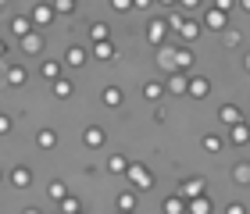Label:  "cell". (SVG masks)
Wrapping results in <instances>:
<instances>
[{"mask_svg": "<svg viewBox=\"0 0 250 214\" xmlns=\"http://www.w3.org/2000/svg\"><path fill=\"white\" fill-rule=\"evenodd\" d=\"M125 175H129L132 189H150V186H154V178H150V172H146V164H140V161H129Z\"/></svg>", "mask_w": 250, "mask_h": 214, "instance_id": "obj_1", "label": "cell"}, {"mask_svg": "<svg viewBox=\"0 0 250 214\" xmlns=\"http://www.w3.org/2000/svg\"><path fill=\"white\" fill-rule=\"evenodd\" d=\"M211 93V82L204 75H189V82H186V97H193V100H204Z\"/></svg>", "mask_w": 250, "mask_h": 214, "instance_id": "obj_2", "label": "cell"}, {"mask_svg": "<svg viewBox=\"0 0 250 214\" xmlns=\"http://www.w3.org/2000/svg\"><path fill=\"white\" fill-rule=\"evenodd\" d=\"M204 25L214 29V32H222V29H229V11H204Z\"/></svg>", "mask_w": 250, "mask_h": 214, "instance_id": "obj_3", "label": "cell"}, {"mask_svg": "<svg viewBox=\"0 0 250 214\" xmlns=\"http://www.w3.org/2000/svg\"><path fill=\"white\" fill-rule=\"evenodd\" d=\"M165 36H168V21L165 18H150V25H146V39L157 47V43H165Z\"/></svg>", "mask_w": 250, "mask_h": 214, "instance_id": "obj_4", "label": "cell"}, {"mask_svg": "<svg viewBox=\"0 0 250 214\" xmlns=\"http://www.w3.org/2000/svg\"><path fill=\"white\" fill-rule=\"evenodd\" d=\"M175 32H179V36H183L186 43H193V39L200 36V21H193L189 15H183V21H179V25H175Z\"/></svg>", "mask_w": 250, "mask_h": 214, "instance_id": "obj_5", "label": "cell"}, {"mask_svg": "<svg viewBox=\"0 0 250 214\" xmlns=\"http://www.w3.org/2000/svg\"><path fill=\"white\" fill-rule=\"evenodd\" d=\"M157 64L165 72H175V47L172 43H157Z\"/></svg>", "mask_w": 250, "mask_h": 214, "instance_id": "obj_6", "label": "cell"}, {"mask_svg": "<svg viewBox=\"0 0 250 214\" xmlns=\"http://www.w3.org/2000/svg\"><path fill=\"white\" fill-rule=\"evenodd\" d=\"M204 193V178L197 175V178H189V182H183L175 189V196H183V200H193V196H200Z\"/></svg>", "mask_w": 250, "mask_h": 214, "instance_id": "obj_7", "label": "cell"}, {"mask_svg": "<svg viewBox=\"0 0 250 214\" xmlns=\"http://www.w3.org/2000/svg\"><path fill=\"white\" fill-rule=\"evenodd\" d=\"M229 139H232L236 146H247V143H250V125H247V121H236V125H229Z\"/></svg>", "mask_w": 250, "mask_h": 214, "instance_id": "obj_8", "label": "cell"}, {"mask_svg": "<svg viewBox=\"0 0 250 214\" xmlns=\"http://www.w3.org/2000/svg\"><path fill=\"white\" fill-rule=\"evenodd\" d=\"M189 68H193V50L175 47V72H189Z\"/></svg>", "mask_w": 250, "mask_h": 214, "instance_id": "obj_9", "label": "cell"}, {"mask_svg": "<svg viewBox=\"0 0 250 214\" xmlns=\"http://www.w3.org/2000/svg\"><path fill=\"white\" fill-rule=\"evenodd\" d=\"M93 54H97V61H111L115 58V43L111 39H93Z\"/></svg>", "mask_w": 250, "mask_h": 214, "instance_id": "obj_10", "label": "cell"}, {"mask_svg": "<svg viewBox=\"0 0 250 214\" xmlns=\"http://www.w3.org/2000/svg\"><path fill=\"white\" fill-rule=\"evenodd\" d=\"M186 82H189V72H172V78H168V89H172L175 97L186 93Z\"/></svg>", "mask_w": 250, "mask_h": 214, "instance_id": "obj_11", "label": "cell"}, {"mask_svg": "<svg viewBox=\"0 0 250 214\" xmlns=\"http://www.w3.org/2000/svg\"><path fill=\"white\" fill-rule=\"evenodd\" d=\"M218 121H222V125H236V121H243V115H240V107H236V104H225L218 111Z\"/></svg>", "mask_w": 250, "mask_h": 214, "instance_id": "obj_12", "label": "cell"}, {"mask_svg": "<svg viewBox=\"0 0 250 214\" xmlns=\"http://www.w3.org/2000/svg\"><path fill=\"white\" fill-rule=\"evenodd\" d=\"M186 211H189V214H211V200H208V196L200 193V196L186 200Z\"/></svg>", "mask_w": 250, "mask_h": 214, "instance_id": "obj_13", "label": "cell"}, {"mask_svg": "<svg viewBox=\"0 0 250 214\" xmlns=\"http://www.w3.org/2000/svg\"><path fill=\"white\" fill-rule=\"evenodd\" d=\"M83 61H86V50H83V47H68V50H64V64L83 68Z\"/></svg>", "mask_w": 250, "mask_h": 214, "instance_id": "obj_14", "label": "cell"}, {"mask_svg": "<svg viewBox=\"0 0 250 214\" xmlns=\"http://www.w3.org/2000/svg\"><path fill=\"white\" fill-rule=\"evenodd\" d=\"M83 139H86V146H104V139H107V132H104V129H97V125H89Z\"/></svg>", "mask_w": 250, "mask_h": 214, "instance_id": "obj_15", "label": "cell"}, {"mask_svg": "<svg viewBox=\"0 0 250 214\" xmlns=\"http://www.w3.org/2000/svg\"><path fill=\"white\" fill-rule=\"evenodd\" d=\"M50 18H54V7H50V4H40V7H32V21H36V25H47Z\"/></svg>", "mask_w": 250, "mask_h": 214, "instance_id": "obj_16", "label": "cell"}, {"mask_svg": "<svg viewBox=\"0 0 250 214\" xmlns=\"http://www.w3.org/2000/svg\"><path fill=\"white\" fill-rule=\"evenodd\" d=\"M165 214H186V200L172 193V196L165 200Z\"/></svg>", "mask_w": 250, "mask_h": 214, "instance_id": "obj_17", "label": "cell"}, {"mask_svg": "<svg viewBox=\"0 0 250 214\" xmlns=\"http://www.w3.org/2000/svg\"><path fill=\"white\" fill-rule=\"evenodd\" d=\"M21 47H25L29 54H40L43 50V39L36 36V32H25V36H21Z\"/></svg>", "mask_w": 250, "mask_h": 214, "instance_id": "obj_18", "label": "cell"}, {"mask_svg": "<svg viewBox=\"0 0 250 214\" xmlns=\"http://www.w3.org/2000/svg\"><path fill=\"white\" fill-rule=\"evenodd\" d=\"M222 146H225V139L218 136V132H208V136H204V150H208V154H218Z\"/></svg>", "mask_w": 250, "mask_h": 214, "instance_id": "obj_19", "label": "cell"}, {"mask_svg": "<svg viewBox=\"0 0 250 214\" xmlns=\"http://www.w3.org/2000/svg\"><path fill=\"white\" fill-rule=\"evenodd\" d=\"M143 97H146V100H154V104H157V100L165 97V86H161V82H146V86H143Z\"/></svg>", "mask_w": 250, "mask_h": 214, "instance_id": "obj_20", "label": "cell"}, {"mask_svg": "<svg viewBox=\"0 0 250 214\" xmlns=\"http://www.w3.org/2000/svg\"><path fill=\"white\" fill-rule=\"evenodd\" d=\"M118 211H136V193H132V189L118 193Z\"/></svg>", "mask_w": 250, "mask_h": 214, "instance_id": "obj_21", "label": "cell"}, {"mask_svg": "<svg viewBox=\"0 0 250 214\" xmlns=\"http://www.w3.org/2000/svg\"><path fill=\"white\" fill-rule=\"evenodd\" d=\"M104 104H107V107H118V104H122V89H118V86H107V89H104Z\"/></svg>", "mask_w": 250, "mask_h": 214, "instance_id": "obj_22", "label": "cell"}, {"mask_svg": "<svg viewBox=\"0 0 250 214\" xmlns=\"http://www.w3.org/2000/svg\"><path fill=\"white\" fill-rule=\"evenodd\" d=\"M232 178H236L240 186H250V164H236V168H232Z\"/></svg>", "mask_w": 250, "mask_h": 214, "instance_id": "obj_23", "label": "cell"}, {"mask_svg": "<svg viewBox=\"0 0 250 214\" xmlns=\"http://www.w3.org/2000/svg\"><path fill=\"white\" fill-rule=\"evenodd\" d=\"M36 143L43 146V150H50V146H54V143H58V136H54V132H50V129H43V132H36Z\"/></svg>", "mask_w": 250, "mask_h": 214, "instance_id": "obj_24", "label": "cell"}, {"mask_svg": "<svg viewBox=\"0 0 250 214\" xmlns=\"http://www.w3.org/2000/svg\"><path fill=\"white\" fill-rule=\"evenodd\" d=\"M54 15H58V11H61V15H75V0H54Z\"/></svg>", "mask_w": 250, "mask_h": 214, "instance_id": "obj_25", "label": "cell"}, {"mask_svg": "<svg viewBox=\"0 0 250 214\" xmlns=\"http://www.w3.org/2000/svg\"><path fill=\"white\" fill-rule=\"evenodd\" d=\"M54 93H58V97H72V82H68V78H54Z\"/></svg>", "mask_w": 250, "mask_h": 214, "instance_id": "obj_26", "label": "cell"}, {"mask_svg": "<svg viewBox=\"0 0 250 214\" xmlns=\"http://www.w3.org/2000/svg\"><path fill=\"white\" fill-rule=\"evenodd\" d=\"M89 39H111V29L104 25V21H97V25L89 29Z\"/></svg>", "mask_w": 250, "mask_h": 214, "instance_id": "obj_27", "label": "cell"}, {"mask_svg": "<svg viewBox=\"0 0 250 214\" xmlns=\"http://www.w3.org/2000/svg\"><path fill=\"white\" fill-rule=\"evenodd\" d=\"M11 182L15 186H29V168H15V172H11Z\"/></svg>", "mask_w": 250, "mask_h": 214, "instance_id": "obj_28", "label": "cell"}, {"mask_svg": "<svg viewBox=\"0 0 250 214\" xmlns=\"http://www.w3.org/2000/svg\"><path fill=\"white\" fill-rule=\"evenodd\" d=\"M107 168H111L115 175H122L125 168H129V157H111V161H107Z\"/></svg>", "mask_w": 250, "mask_h": 214, "instance_id": "obj_29", "label": "cell"}, {"mask_svg": "<svg viewBox=\"0 0 250 214\" xmlns=\"http://www.w3.org/2000/svg\"><path fill=\"white\" fill-rule=\"evenodd\" d=\"M7 82L11 86H21V82H25V72H21L18 64H15V68H7Z\"/></svg>", "mask_w": 250, "mask_h": 214, "instance_id": "obj_30", "label": "cell"}, {"mask_svg": "<svg viewBox=\"0 0 250 214\" xmlns=\"http://www.w3.org/2000/svg\"><path fill=\"white\" fill-rule=\"evenodd\" d=\"M40 72H43V78H58V75H61V64H54V61H47V64H43Z\"/></svg>", "mask_w": 250, "mask_h": 214, "instance_id": "obj_31", "label": "cell"}, {"mask_svg": "<svg viewBox=\"0 0 250 214\" xmlns=\"http://www.w3.org/2000/svg\"><path fill=\"white\" fill-rule=\"evenodd\" d=\"M61 211H64V214H75V211H79V200H75V196H61Z\"/></svg>", "mask_w": 250, "mask_h": 214, "instance_id": "obj_32", "label": "cell"}, {"mask_svg": "<svg viewBox=\"0 0 250 214\" xmlns=\"http://www.w3.org/2000/svg\"><path fill=\"white\" fill-rule=\"evenodd\" d=\"M11 29H15V36H25V32H29V18H15Z\"/></svg>", "mask_w": 250, "mask_h": 214, "instance_id": "obj_33", "label": "cell"}, {"mask_svg": "<svg viewBox=\"0 0 250 214\" xmlns=\"http://www.w3.org/2000/svg\"><path fill=\"white\" fill-rule=\"evenodd\" d=\"M225 32V47H236L240 43V32H232V29H222Z\"/></svg>", "mask_w": 250, "mask_h": 214, "instance_id": "obj_34", "label": "cell"}, {"mask_svg": "<svg viewBox=\"0 0 250 214\" xmlns=\"http://www.w3.org/2000/svg\"><path fill=\"white\" fill-rule=\"evenodd\" d=\"M111 7H115V11H122V15H125V11H132V0H111Z\"/></svg>", "mask_w": 250, "mask_h": 214, "instance_id": "obj_35", "label": "cell"}, {"mask_svg": "<svg viewBox=\"0 0 250 214\" xmlns=\"http://www.w3.org/2000/svg\"><path fill=\"white\" fill-rule=\"evenodd\" d=\"M50 196H58V200H61V196H68V189H64V182H54V186H50Z\"/></svg>", "mask_w": 250, "mask_h": 214, "instance_id": "obj_36", "label": "cell"}, {"mask_svg": "<svg viewBox=\"0 0 250 214\" xmlns=\"http://www.w3.org/2000/svg\"><path fill=\"white\" fill-rule=\"evenodd\" d=\"M236 0H214V11H232Z\"/></svg>", "mask_w": 250, "mask_h": 214, "instance_id": "obj_37", "label": "cell"}, {"mask_svg": "<svg viewBox=\"0 0 250 214\" xmlns=\"http://www.w3.org/2000/svg\"><path fill=\"white\" fill-rule=\"evenodd\" d=\"M175 4H179V7H186V11H197V7H200V0H175Z\"/></svg>", "mask_w": 250, "mask_h": 214, "instance_id": "obj_38", "label": "cell"}, {"mask_svg": "<svg viewBox=\"0 0 250 214\" xmlns=\"http://www.w3.org/2000/svg\"><path fill=\"white\" fill-rule=\"evenodd\" d=\"M225 214H247V207H243V204H229V207H225Z\"/></svg>", "mask_w": 250, "mask_h": 214, "instance_id": "obj_39", "label": "cell"}, {"mask_svg": "<svg viewBox=\"0 0 250 214\" xmlns=\"http://www.w3.org/2000/svg\"><path fill=\"white\" fill-rule=\"evenodd\" d=\"M154 0H132V7H150Z\"/></svg>", "mask_w": 250, "mask_h": 214, "instance_id": "obj_40", "label": "cell"}, {"mask_svg": "<svg viewBox=\"0 0 250 214\" xmlns=\"http://www.w3.org/2000/svg\"><path fill=\"white\" fill-rule=\"evenodd\" d=\"M7 129H11V121H7L4 115H0V132H7Z\"/></svg>", "mask_w": 250, "mask_h": 214, "instance_id": "obj_41", "label": "cell"}, {"mask_svg": "<svg viewBox=\"0 0 250 214\" xmlns=\"http://www.w3.org/2000/svg\"><path fill=\"white\" fill-rule=\"evenodd\" d=\"M236 4H240V7L247 11V15H250V0H236Z\"/></svg>", "mask_w": 250, "mask_h": 214, "instance_id": "obj_42", "label": "cell"}, {"mask_svg": "<svg viewBox=\"0 0 250 214\" xmlns=\"http://www.w3.org/2000/svg\"><path fill=\"white\" fill-rule=\"evenodd\" d=\"M243 68H247V72H250V54H247V61H243Z\"/></svg>", "mask_w": 250, "mask_h": 214, "instance_id": "obj_43", "label": "cell"}, {"mask_svg": "<svg viewBox=\"0 0 250 214\" xmlns=\"http://www.w3.org/2000/svg\"><path fill=\"white\" fill-rule=\"evenodd\" d=\"M157 4H165V7H168V4H175V0H157Z\"/></svg>", "mask_w": 250, "mask_h": 214, "instance_id": "obj_44", "label": "cell"}, {"mask_svg": "<svg viewBox=\"0 0 250 214\" xmlns=\"http://www.w3.org/2000/svg\"><path fill=\"white\" fill-rule=\"evenodd\" d=\"M4 50H7V47H4V43H0V58H4Z\"/></svg>", "mask_w": 250, "mask_h": 214, "instance_id": "obj_45", "label": "cell"}, {"mask_svg": "<svg viewBox=\"0 0 250 214\" xmlns=\"http://www.w3.org/2000/svg\"><path fill=\"white\" fill-rule=\"evenodd\" d=\"M25 214H40V211H25Z\"/></svg>", "mask_w": 250, "mask_h": 214, "instance_id": "obj_46", "label": "cell"}, {"mask_svg": "<svg viewBox=\"0 0 250 214\" xmlns=\"http://www.w3.org/2000/svg\"><path fill=\"white\" fill-rule=\"evenodd\" d=\"M122 214H136V211H122Z\"/></svg>", "mask_w": 250, "mask_h": 214, "instance_id": "obj_47", "label": "cell"}, {"mask_svg": "<svg viewBox=\"0 0 250 214\" xmlns=\"http://www.w3.org/2000/svg\"><path fill=\"white\" fill-rule=\"evenodd\" d=\"M75 214H83V211H75Z\"/></svg>", "mask_w": 250, "mask_h": 214, "instance_id": "obj_48", "label": "cell"}]
</instances>
